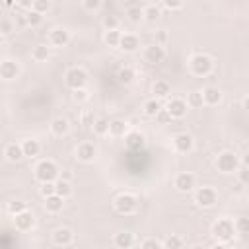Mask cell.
<instances>
[{
	"label": "cell",
	"instance_id": "23",
	"mask_svg": "<svg viewBox=\"0 0 249 249\" xmlns=\"http://www.w3.org/2000/svg\"><path fill=\"white\" fill-rule=\"evenodd\" d=\"M62 206H64V196H60V195H56V193L45 198V210H47V212H51V214L60 212V210H62Z\"/></svg>",
	"mask_w": 249,
	"mask_h": 249
},
{
	"label": "cell",
	"instance_id": "46",
	"mask_svg": "<svg viewBox=\"0 0 249 249\" xmlns=\"http://www.w3.org/2000/svg\"><path fill=\"white\" fill-rule=\"evenodd\" d=\"M49 8H51V0H35L31 10H37V12L45 14V12H49Z\"/></svg>",
	"mask_w": 249,
	"mask_h": 249
},
{
	"label": "cell",
	"instance_id": "33",
	"mask_svg": "<svg viewBox=\"0 0 249 249\" xmlns=\"http://www.w3.org/2000/svg\"><path fill=\"white\" fill-rule=\"evenodd\" d=\"M126 19L130 23H140V19H144V10L138 6H128L126 8Z\"/></svg>",
	"mask_w": 249,
	"mask_h": 249
},
{
	"label": "cell",
	"instance_id": "2",
	"mask_svg": "<svg viewBox=\"0 0 249 249\" xmlns=\"http://www.w3.org/2000/svg\"><path fill=\"white\" fill-rule=\"evenodd\" d=\"M212 64H214L212 58L208 54H204V53H195L189 58V70L195 76H200V78H204V76H208L212 72Z\"/></svg>",
	"mask_w": 249,
	"mask_h": 249
},
{
	"label": "cell",
	"instance_id": "6",
	"mask_svg": "<svg viewBox=\"0 0 249 249\" xmlns=\"http://www.w3.org/2000/svg\"><path fill=\"white\" fill-rule=\"evenodd\" d=\"M64 84H66V88H70V89L86 88V84H88V72H86L84 68H80V66H72V68H68L66 74H64Z\"/></svg>",
	"mask_w": 249,
	"mask_h": 249
},
{
	"label": "cell",
	"instance_id": "15",
	"mask_svg": "<svg viewBox=\"0 0 249 249\" xmlns=\"http://www.w3.org/2000/svg\"><path fill=\"white\" fill-rule=\"evenodd\" d=\"M49 43L53 47H66L70 43V33L64 27H56L49 33Z\"/></svg>",
	"mask_w": 249,
	"mask_h": 249
},
{
	"label": "cell",
	"instance_id": "21",
	"mask_svg": "<svg viewBox=\"0 0 249 249\" xmlns=\"http://www.w3.org/2000/svg\"><path fill=\"white\" fill-rule=\"evenodd\" d=\"M202 97H204V105H218L222 101V91L216 86H206L202 89Z\"/></svg>",
	"mask_w": 249,
	"mask_h": 249
},
{
	"label": "cell",
	"instance_id": "24",
	"mask_svg": "<svg viewBox=\"0 0 249 249\" xmlns=\"http://www.w3.org/2000/svg\"><path fill=\"white\" fill-rule=\"evenodd\" d=\"M113 243H115V247H119V249H128V247L134 245V235H132L130 231H119V233H115Z\"/></svg>",
	"mask_w": 249,
	"mask_h": 249
},
{
	"label": "cell",
	"instance_id": "39",
	"mask_svg": "<svg viewBox=\"0 0 249 249\" xmlns=\"http://www.w3.org/2000/svg\"><path fill=\"white\" fill-rule=\"evenodd\" d=\"M163 247L165 249H179V247H183V239L177 235H169L163 239Z\"/></svg>",
	"mask_w": 249,
	"mask_h": 249
},
{
	"label": "cell",
	"instance_id": "34",
	"mask_svg": "<svg viewBox=\"0 0 249 249\" xmlns=\"http://www.w3.org/2000/svg\"><path fill=\"white\" fill-rule=\"evenodd\" d=\"M117 80H119L121 84H132V80H134V70H132L130 66H123V68H119V72H117Z\"/></svg>",
	"mask_w": 249,
	"mask_h": 249
},
{
	"label": "cell",
	"instance_id": "36",
	"mask_svg": "<svg viewBox=\"0 0 249 249\" xmlns=\"http://www.w3.org/2000/svg\"><path fill=\"white\" fill-rule=\"evenodd\" d=\"M25 21H27L29 27H37V25L43 23V14L37 12V10H29V12L25 14Z\"/></svg>",
	"mask_w": 249,
	"mask_h": 249
},
{
	"label": "cell",
	"instance_id": "38",
	"mask_svg": "<svg viewBox=\"0 0 249 249\" xmlns=\"http://www.w3.org/2000/svg\"><path fill=\"white\" fill-rule=\"evenodd\" d=\"M39 193H41V196H43V198H47V196L54 195V193H56V185H54V181H47V183H41V187H39Z\"/></svg>",
	"mask_w": 249,
	"mask_h": 249
},
{
	"label": "cell",
	"instance_id": "37",
	"mask_svg": "<svg viewBox=\"0 0 249 249\" xmlns=\"http://www.w3.org/2000/svg\"><path fill=\"white\" fill-rule=\"evenodd\" d=\"M6 210L10 212V216L14 218L16 214H19V212H23V210H27V204L23 202V200H12V202H8V206H6Z\"/></svg>",
	"mask_w": 249,
	"mask_h": 249
},
{
	"label": "cell",
	"instance_id": "1",
	"mask_svg": "<svg viewBox=\"0 0 249 249\" xmlns=\"http://www.w3.org/2000/svg\"><path fill=\"white\" fill-rule=\"evenodd\" d=\"M237 233L235 230V224L230 220V218H220L212 224V235L218 243H228L233 239V235Z\"/></svg>",
	"mask_w": 249,
	"mask_h": 249
},
{
	"label": "cell",
	"instance_id": "27",
	"mask_svg": "<svg viewBox=\"0 0 249 249\" xmlns=\"http://www.w3.org/2000/svg\"><path fill=\"white\" fill-rule=\"evenodd\" d=\"M142 109H144V115L146 117H158L160 111H161V103H160L158 97H154V99H148Z\"/></svg>",
	"mask_w": 249,
	"mask_h": 249
},
{
	"label": "cell",
	"instance_id": "28",
	"mask_svg": "<svg viewBox=\"0 0 249 249\" xmlns=\"http://www.w3.org/2000/svg\"><path fill=\"white\" fill-rule=\"evenodd\" d=\"M121 37H123V33H121L119 29H109V31H105L103 41H105V45H109V47H117V49H119Z\"/></svg>",
	"mask_w": 249,
	"mask_h": 249
},
{
	"label": "cell",
	"instance_id": "32",
	"mask_svg": "<svg viewBox=\"0 0 249 249\" xmlns=\"http://www.w3.org/2000/svg\"><path fill=\"white\" fill-rule=\"evenodd\" d=\"M54 185H56V195H60V196H64V198H68V196L72 195V187H70V181H68V179L58 177V179L54 181Z\"/></svg>",
	"mask_w": 249,
	"mask_h": 249
},
{
	"label": "cell",
	"instance_id": "19",
	"mask_svg": "<svg viewBox=\"0 0 249 249\" xmlns=\"http://www.w3.org/2000/svg\"><path fill=\"white\" fill-rule=\"evenodd\" d=\"M128 134V124L126 121H121V119H113L109 123V136L113 138H123Z\"/></svg>",
	"mask_w": 249,
	"mask_h": 249
},
{
	"label": "cell",
	"instance_id": "14",
	"mask_svg": "<svg viewBox=\"0 0 249 249\" xmlns=\"http://www.w3.org/2000/svg\"><path fill=\"white\" fill-rule=\"evenodd\" d=\"M95 156H97V148H95L91 142H82V144L76 148V158H78L80 161H84V163L93 161Z\"/></svg>",
	"mask_w": 249,
	"mask_h": 249
},
{
	"label": "cell",
	"instance_id": "29",
	"mask_svg": "<svg viewBox=\"0 0 249 249\" xmlns=\"http://www.w3.org/2000/svg\"><path fill=\"white\" fill-rule=\"evenodd\" d=\"M49 54H51V51H49L47 45H37V47H33V51H31V58H33L35 62H45V60L49 58Z\"/></svg>",
	"mask_w": 249,
	"mask_h": 249
},
{
	"label": "cell",
	"instance_id": "17",
	"mask_svg": "<svg viewBox=\"0 0 249 249\" xmlns=\"http://www.w3.org/2000/svg\"><path fill=\"white\" fill-rule=\"evenodd\" d=\"M4 156H6V160L12 161V163L21 161V160L25 158V154H23V146L18 144V142H10V144L4 148Z\"/></svg>",
	"mask_w": 249,
	"mask_h": 249
},
{
	"label": "cell",
	"instance_id": "8",
	"mask_svg": "<svg viewBox=\"0 0 249 249\" xmlns=\"http://www.w3.org/2000/svg\"><path fill=\"white\" fill-rule=\"evenodd\" d=\"M171 144H173V150H175L177 154H189V152L193 150V146H195V140H193L191 134L179 132V134H175V136L171 138Z\"/></svg>",
	"mask_w": 249,
	"mask_h": 249
},
{
	"label": "cell",
	"instance_id": "26",
	"mask_svg": "<svg viewBox=\"0 0 249 249\" xmlns=\"http://www.w3.org/2000/svg\"><path fill=\"white\" fill-rule=\"evenodd\" d=\"M169 91H171V88H169V84H167L165 80H158V82H154V86H152V93H154V97H158V99L167 97Z\"/></svg>",
	"mask_w": 249,
	"mask_h": 249
},
{
	"label": "cell",
	"instance_id": "52",
	"mask_svg": "<svg viewBox=\"0 0 249 249\" xmlns=\"http://www.w3.org/2000/svg\"><path fill=\"white\" fill-rule=\"evenodd\" d=\"M2 4H4L6 8H12V6H16V4H18V0H2Z\"/></svg>",
	"mask_w": 249,
	"mask_h": 249
},
{
	"label": "cell",
	"instance_id": "51",
	"mask_svg": "<svg viewBox=\"0 0 249 249\" xmlns=\"http://www.w3.org/2000/svg\"><path fill=\"white\" fill-rule=\"evenodd\" d=\"M241 165L249 167V152H245V154H243V158H241Z\"/></svg>",
	"mask_w": 249,
	"mask_h": 249
},
{
	"label": "cell",
	"instance_id": "50",
	"mask_svg": "<svg viewBox=\"0 0 249 249\" xmlns=\"http://www.w3.org/2000/svg\"><path fill=\"white\" fill-rule=\"evenodd\" d=\"M33 4H35V0H18V6H19L21 10H31Z\"/></svg>",
	"mask_w": 249,
	"mask_h": 249
},
{
	"label": "cell",
	"instance_id": "42",
	"mask_svg": "<svg viewBox=\"0 0 249 249\" xmlns=\"http://www.w3.org/2000/svg\"><path fill=\"white\" fill-rule=\"evenodd\" d=\"M140 247H142V249H160V247H163V241H158V239L148 237V239L140 241Z\"/></svg>",
	"mask_w": 249,
	"mask_h": 249
},
{
	"label": "cell",
	"instance_id": "9",
	"mask_svg": "<svg viewBox=\"0 0 249 249\" xmlns=\"http://www.w3.org/2000/svg\"><path fill=\"white\" fill-rule=\"evenodd\" d=\"M165 111L169 113L171 119H183V117L187 115V111H189V105H187L185 99H181V97H173V99L167 101Z\"/></svg>",
	"mask_w": 249,
	"mask_h": 249
},
{
	"label": "cell",
	"instance_id": "22",
	"mask_svg": "<svg viewBox=\"0 0 249 249\" xmlns=\"http://www.w3.org/2000/svg\"><path fill=\"white\" fill-rule=\"evenodd\" d=\"M68 130H70V124H68V121L64 117H54L51 121V132L54 136H66Z\"/></svg>",
	"mask_w": 249,
	"mask_h": 249
},
{
	"label": "cell",
	"instance_id": "44",
	"mask_svg": "<svg viewBox=\"0 0 249 249\" xmlns=\"http://www.w3.org/2000/svg\"><path fill=\"white\" fill-rule=\"evenodd\" d=\"M235 173H237V181H239L241 185H249V167L239 165V169H237Z\"/></svg>",
	"mask_w": 249,
	"mask_h": 249
},
{
	"label": "cell",
	"instance_id": "43",
	"mask_svg": "<svg viewBox=\"0 0 249 249\" xmlns=\"http://www.w3.org/2000/svg\"><path fill=\"white\" fill-rule=\"evenodd\" d=\"M233 224H235L237 233H249V218H237Z\"/></svg>",
	"mask_w": 249,
	"mask_h": 249
},
{
	"label": "cell",
	"instance_id": "7",
	"mask_svg": "<svg viewBox=\"0 0 249 249\" xmlns=\"http://www.w3.org/2000/svg\"><path fill=\"white\" fill-rule=\"evenodd\" d=\"M195 202L200 208H212L218 202V193L212 187H200L195 193Z\"/></svg>",
	"mask_w": 249,
	"mask_h": 249
},
{
	"label": "cell",
	"instance_id": "48",
	"mask_svg": "<svg viewBox=\"0 0 249 249\" xmlns=\"http://www.w3.org/2000/svg\"><path fill=\"white\" fill-rule=\"evenodd\" d=\"M161 4L167 10H181L183 8V0H161Z\"/></svg>",
	"mask_w": 249,
	"mask_h": 249
},
{
	"label": "cell",
	"instance_id": "47",
	"mask_svg": "<svg viewBox=\"0 0 249 249\" xmlns=\"http://www.w3.org/2000/svg\"><path fill=\"white\" fill-rule=\"evenodd\" d=\"M84 8L88 12H97L101 8V0H84Z\"/></svg>",
	"mask_w": 249,
	"mask_h": 249
},
{
	"label": "cell",
	"instance_id": "18",
	"mask_svg": "<svg viewBox=\"0 0 249 249\" xmlns=\"http://www.w3.org/2000/svg\"><path fill=\"white\" fill-rule=\"evenodd\" d=\"M138 47H140V41H138L136 35H132V33H124V35L121 37L119 49H121L123 53H134V51H138Z\"/></svg>",
	"mask_w": 249,
	"mask_h": 249
},
{
	"label": "cell",
	"instance_id": "40",
	"mask_svg": "<svg viewBox=\"0 0 249 249\" xmlns=\"http://www.w3.org/2000/svg\"><path fill=\"white\" fill-rule=\"evenodd\" d=\"M72 99H74V101H78V103H84V101H88V99H89V93H88V89H86V88L72 89Z\"/></svg>",
	"mask_w": 249,
	"mask_h": 249
},
{
	"label": "cell",
	"instance_id": "30",
	"mask_svg": "<svg viewBox=\"0 0 249 249\" xmlns=\"http://www.w3.org/2000/svg\"><path fill=\"white\" fill-rule=\"evenodd\" d=\"M187 105H189V109H200L204 105L202 91H191V93H187Z\"/></svg>",
	"mask_w": 249,
	"mask_h": 249
},
{
	"label": "cell",
	"instance_id": "31",
	"mask_svg": "<svg viewBox=\"0 0 249 249\" xmlns=\"http://www.w3.org/2000/svg\"><path fill=\"white\" fill-rule=\"evenodd\" d=\"M109 123L111 121H107V119H95L93 121V124H91V128H93V132L97 134V136H107L109 134Z\"/></svg>",
	"mask_w": 249,
	"mask_h": 249
},
{
	"label": "cell",
	"instance_id": "35",
	"mask_svg": "<svg viewBox=\"0 0 249 249\" xmlns=\"http://www.w3.org/2000/svg\"><path fill=\"white\" fill-rule=\"evenodd\" d=\"M160 16H161V10L158 8V6H146L144 8V19L146 21H150V23H154V21H158L160 19Z\"/></svg>",
	"mask_w": 249,
	"mask_h": 249
},
{
	"label": "cell",
	"instance_id": "5",
	"mask_svg": "<svg viewBox=\"0 0 249 249\" xmlns=\"http://www.w3.org/2000/svg\"><path fill=\"white\" fill-rule=\"evenodd\" d=\"M113 206H115V210H117L121 216H130V214L136 212L138 200H136V196H134L132 193H121V195L115 198Z\"/></svg>",
	"mask_w": 249,
	"mask_h": 249
},
{
	"label": "cell",
	"instance_id": "4",
	"mask_svg": "<svg viewBox=\"0 0 249 249\" xmlns=\"http://www.w3.org/2000/svg\"><path fill=\"white\" fill-rule=\"evenodd\" d=\"M60 177V171L56 167V163L53 160H43L35 165V179L39 183H47V181H56Z\"/></svg>",
	"mask_w": 249,
	"mask_h": 249
},
{
	"label": "cell",
	"instance_id": "20",
	"mask_svg": "<svg viewBox=\"0 0 249 249\" xmlns=\"http://www.w3.org/2000/svg\"><path fill=\"white\" fill-rule=\"evenodd\" d=\"M144 142H146V138H144V134L138 132V130H130V132L124 136V144H126L128 150H140V148L144 146Z\"/></svg>",
	"mask_w": 249,
	"mask_h": 249
},
{
	"label": "cell",
	"instance_id": "13",
	"mask_svg": "<svg viewBox=\"0 0 249 249\" xmlns=\"http://www.w3.org/2000/svg\"><path fill=\"white\" fill-rule=\"evenodd\" d=\"M144 58H146V62H150V64H160V62H163V58H165V49H163V45H158V43L150 45V47L144 51Z\"/></svg>",
	"mask_w": 249,
	"mask_h": 249
},
{
	"label": "cell",
	"instance_id": "49",
	"mask_svg": "<svg viewBox=\"0 0 249 249\" xmlns=\"http://www.w3.org/2000/svg\"><path fill=\"white\" fill-rule=\"evenodd\" d=\"M156 43H158V45H165V43H167V31H165V29H160V31L156 33Z\"/></svg>",
	"mask_w": 249,
	"mask_h": 249
},
{
	"label": "cell",
	"instance_id": "54",
	"mask_svg": "<svg viewBox=\"0 0 249 249\" xmlns=\"http://www.w3.org/2000/svg\"><path fill=\"white\" fill-rule=\"evenodd\" d=\"M60 177H62V179H68V181H70V173H60Z\"/></svg>",
	"mask_w": 249,
	"mask_h": 249
},
{
	"label": "cell",
	"instance_id": "12",
	"mask_svg": "<svg viewBox=\"0 0 249 249\" xmlns=\"http://www.w3.org/2000/svg\"><path fill=\"white\" fill-rule=\"evenodd\" d=\"M14 226L19 231H29L35 226V216L31 214V210H23V212L14 216Z\"/></svg>",
	"mask_w": 249,
	"mask_h": 249
},
{
	"label": "cell",
	"instance_id": "16",
	"mask_svg": "<svg viewBox=\"0 0 249 249\" xmlns=\"http://www.w3.org/2000/svg\"><path fill=\"white\" fill-rule=\"evenodd\" d=\"M74 241V233L68 228H58L53 231V243L58 247H68Z\"/></svg>",
	"mask_w": 249,
	"mask_h": 249
},
{
	"label": "cell",
	"instance_id": "25",
	"mask_svg": "<svg viewBox=\"0 0 249 249\" xmlns=\"http://www.w3.org/2000/svg\"><path fill=\"white\" fill-rule=\"evenodd\" d=\"M21 146H23V154H25V158H35V156H39V152H41V144H39V140H35V138H27V140H23Z\"/></svg>",
	"mask_w": 249,
	"mask_h": 249
},
{
	"label": "cell",
	"instance_id": "11",
	"mask_svg": "<svg viewBox=\"0 0 249 249\" xmlns=\"http://www.w3.org/2000/svg\"><path fill=\"white\" fill-rule=\"evenodd\" d=\"M175 189L179 193H189L195 189V175L189 173V171H183V173H177L175 175V181H173Z\"/></svg>",
	"mask_w": 249,
	"mask_h": 249
},
{
	"label": "cell",
	"instance_id": "53",
	"mask_svg": "<svg viewBox=\"0 0 249 249\" xmlns=\"http://www.w3.org/2000/svg\"><path fill=\"white\" fill-rule=\"evenodd\" d=\"M243 109H245V111L249 113V95H247V97L243 99Z\"/></svg>",
	"mask_w": 249,
	"mask_h": 249
},
{
	"label": "cell",
	"instance_id": "45",
	"mask_svg": "<svg viewBox=\"0 0 249 249\" xmlns=\"http://www.w3.org/2000/svg\"><path fill=\"white\" fill-rule=\"evenodd\" d=\"M12 31H14L12 21H10L8 18H2V21H0V33H2V37H8Z\"/></svg>",
	"mask_w": 249,
	"mask_h": 249
},
{
	"label": "cell",
	"instance_id": "41",
	"mask_svg": "<svg viewBox=\"0 0 249 249\" xmlns=\"http://www.w3.org/2000/svg\"><path fill=\"white\" fill-rule=\"evenodd\" d=\"M101 23H103V29H105V31H109V29H119V19H117L115 16H105Z\"/></svg>",
	"mask_w": 249,
	"mask_h": 249
},
{
	"label": "cell",
	"instance_id": "3",
	"mask_svg": "<svg viewBox=\"0 0 249 249\" xmlns=\"http://www.w3.org/2000/svg\"><path fill=\"white\" fill-rule=\"evenodd\" d=\"M239 165H241V160H239L233 152H230V150L220 152L218 158H216V169H218L220 173H224V175H230V173L237 171Z\"/></svg>",
	"mask_w": 249,
	"mask_h": 249
},
{
	"label": "cell",
	"instance_id": "10",
	"mask_svg": "<svg viewBox=\"0 0 249 249\" xmlns=\"http://www.w3.org/2000/svg\"><path fill=\"white\" fill-rule=\"evenodd\" d=\"M18 76H19V64L16 60L6 58V60L0 62V78L2 80L10 82V80H16Z\"/></svg>",
	"mask_w": 249,
	"mask_h": 249
}]
</instances>
